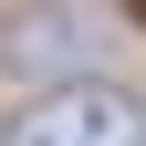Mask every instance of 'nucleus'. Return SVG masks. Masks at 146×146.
<instances>
[{"instance_id": "f03ea898", "label": "nucleus", "mask_w": 146, "mask_h": 146, "mask_svg": "<svg viewBox=\"0 0 146 146\" xmlns=\"http://www.w3.org/2000/svg\"><path fill=\"white\" fill-rule=\"evenodd\" d=\"M73 52H84V21H31L21 42H11V63L31 73V63H73Z\"/></svg>"}, {"instance_id": "f257e3e1", "label": "nucleus", "mask_w": 146, "mask_h": 146, "mask_svg": "<svg viewBox=\"0 0 146 146\" xmlns=\"http://www.w3.org/2000/svg\"><path fill=\"white\" fill-rule=\"evenodd\" d=\"M0 146H146V115L115 84H63V94H31L0 125Z\"/></svg>"}]
</instances>
